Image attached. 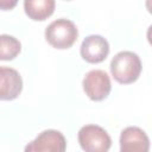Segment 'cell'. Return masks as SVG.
<instances>
[{"instance_id":"obj_1","label":"cell","mask_w":152,"mask_h":152,"mask_svg":"<svg viewBox=\"0 0 152 152\" xmlns=\"http://www.w3.org/2000/svg\"><path fill=\"white\" fill-rule=\"evenodd\" d=\"M110 72L115 81L122 84L135 82L141 72V61L132 51H121L110 61Z\"/></svg>"},{"instance_id":"obj_2","label":"cell","mask_w":152,"mask_h":152,"mask_svg":"<svg viewBox=\"0 0 152 152\" xmlns=\"http://www.w3.org/2000/svg\"><path fill=\"white\" fill-rule=\"evenodd\" d=\"M78 31L76 25L68 19L61 18L52 21L45 30L48 43L56 49H69L76 42Z\"/></svg>"},{"instance_id":"obj_3","label":"cell","mask_w":152,"mask_h":152,"mask_svg":"<svg viewBox=\"0 0 152 152\" xmlns=\"http://www.w3.org/2000/svg\"><path fill=\"white\" fill-rule=\"evenodd\" d=\"M78 142L84 152H108L112 146L109 134L97 125H86L78 131Z\"/></svg>"},{"instance_id":"obj_4","label":"cell","mask_w":152,"mask_h":152,"mask_svg":"<svg viewBox=\"0 0 152 152\" xmlns=\"http://www.w3.org/2000/svg\"><path fill=\"white\" fill-rule=\"evenodd\" d=\"M110 89V78L103 70H90L83 78V90L93 101L104 100L109 95Z\"/></svg>"},{"instance_id":"obj_5","label":"cell","mask_w":152,"mask_h":152,"mask_svg":"<svg viewBox=\"0 0 152 152\" xmlns=\"http://www.w3.org/2000/svg\"><path fill=\"white\" fill-rule=\"evenodd\" d=\"M64 135L56 129H45L25 146L24 152H65Z\"/></svg>"},{"instance_id":"obj_6","label":"cell","mask_w":152,"mask_h":152,"mask_svg":"<svg viewBox=\"0 0 152 152\" xmlns=\"http://www.w3.org/2000/svg\"><path fill=\"white\" fill-rule=\"evenodd\" d=\"M109 53L108 42L99 34H90L81 44V56L88 63H100Z\"/></svg>"},{"instance_id":"obj_7","label":"cell","mask_w":152,"mask_h":152,"mask_svg":"<svg viewBox=\"0 0 152 152\" xmlns=\"http://www.w3.org/2000/svg\"><path fill=\"white\" fill-rule=\"evenodd\" d=\"M120 152H150V139L139 127L125 128L120 135Z\"/></svg>"},{"instance_id":"obj_8","label":"cell","mask_w":152,"mask_h":152,"mask_svg":"<svg viewBox=\"0 0 152 152\" xmlns=\"http://www.w3.org/2000/svg\"><path fill=\"white\" fill-rule=\"evenodd\" d=\"M23 89V80L15 69L1 66L0 68V99L14 100Z\"/></svg>"},{"instance_id":"obj_9","label":"cell","mask_w":152,"mask_h":152,"mask_svg":"<svg viewBox=\"0 0 152 152\" xmlns=\"http://www.w3.org/2000/svg\"><path fill=\"white\" fill-rule=\"evenodd\" d=\"M53 0H25L24 8L25 13L32 20H45L55 11Z\"/></svg>"},{"instance_id":"obj_10","label":"cell","mask_w":152,"mask_h":152,"mask_svg":"<svg viewBox=\"0 0 152 152\" xmlns=\"http://www.w3.org/2000/svg\"><path fill=\"white\" fill-rule=\"evenodd\" d=\"M21 49L20 42L8 34L0 36V59L1 61H11L15 58Z\"/></svg>"},{"instance_id":"obj_11","label":"cell","mask_w":152,"mask_h":152,"mask_svg":"<svg viewBox=\"0 0 152 152\" xmlns=\"http://www.w3.org/2000/svg\"><path fill=\"white\" fill-rule=\"evenodd\" d=\"M147 40H148V43L152 45V25L148 27V30H147Z\"/></svg>"},{"instance_id":"obj_12","label":"cell","mask_w":152,"mask_h":152,"mask_svg":"<svg viewBox=\"0 0 152 152\" xmlns=\"http://www.w3.org/2000/svg\"><path fill=\"white\" fill-rule=\"evenodd\" d=\"M145 5H146V7H147L148 12H150V13H152V0H147Z\"/></svg>"}]
</instances>
